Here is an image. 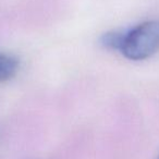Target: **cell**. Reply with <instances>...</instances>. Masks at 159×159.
I'll return each mask as SVG.
<instances>
[{
  "mask_svg": "<svg viewBox=\"0 0 159 159\" xmlns=\"http://www.w3.org/2000/svg\"><path fill=\"white\" fill-rule=\"evenodd\" d=\"M19 68L16 59L9 55L0 53V83L7 82L16 75Z\"/></svg>",
  "mask_w": 159,
  "mask_h": 159,
  "instance_id": "obj_2",
  "label": "cell"
},
{
  "mask_svg": "<svg viewBox=\"0 0 159 159\" xmlns=\"http://www.w3.org/2000/svg\"><path fill=\"white\" fill-rule=\"evenodd\" d=\"M159 50V21H147L125 34L121 52L131 60H143Z\"/></svg>",
  "mask_w": 159,
  "mask_h": 159,
  "instance_id": "obj_1",
  "label": "cell"
},
{
  "mask_svg": "<svg viewBox=\"0 0 159 159\" xmlns=\"http://www.w3.org/2000/svg\"><path fill=\"white\" fill-rule=\"evenodd\" d=\"M124 36H125V34L117 33V32L107 33L102 36V44L109 49H119V50H121Z\"/></svg>",
  "mask_w": 159,
  "mask_h": 159,
  "instance_id": "obj_3",
  "label": "cell"
}]
</instances>
